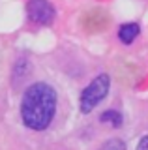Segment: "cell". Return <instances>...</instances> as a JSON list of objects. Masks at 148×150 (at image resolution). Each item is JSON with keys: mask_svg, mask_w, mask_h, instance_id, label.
Instances as JSON below:
<instances>
[{"mask_svg": "<svg viewBox=\"0 0 148 150\" xmlns=\"http://www.w3.org/2000/svg\"><path fill=\"white\" fill-rule=\"evenodd\" d=\"M109 86H111L109 75H105V73L98 75L81 94V111L90 112L99 101H103V98L107 96V92H109Z\"/></svg>", "mask_w": 148, "mask_h": 150, "instance_id": "2", "label": "cell"}, {"mask_svg": "<svg viewBox=\"0 0 148 150\" xmlns=\"http://www.w3.org/2000/svg\"><path fill=\"white\" fill-rule=\"evenodd\" d=\"M56 111V92L47 83H34L26 88L21 101V116L28 128L45 129Z\"/></svg>", "mask_w": 148, "mask_h": 150, "instance_id": "1", "label": "cell"}, {"mask_svg": "<svg viewBox=\"0 0 148 150\" xmlns=\"http://www.w3.org/2000/svg\"><path fill=\"white\" fill-rule=\"evenodd\" d=\"M30 21H34L36 25H51L54 21V6L49 0H28V6H26Z\"/></svg>", "mask_w": 148, "mask_h": 150, "instance_id": "3", "label": "cell"}, {"mask_svg": "<svg viewBox=\"0 0 148 150\" xmlns=\"http://www.w3.org/2000/svg\"><path fill=\"white\" fill-rule=\"evenodd\" d=\"M99 150H126V144H124L120 139H111V141H107V143H105Z\"/></svg>", "mask_w": 148, "mask_h": 150, "instance_id": "6", "label": "cell"}, {"mask_svg": "<svg viewBox=\"0 0 148 150\" xmlns=\"http://www.w3.org/2000/svg\"><path fill=\"white\" fill-rule=\"evenodd\" d=\"M139 32H141V28H139L137 23H126V25L120 26L118 38H120V41H122V43L128 45V43H131V41L139 36Z\"/></svg>", "mask_w": 148, "mask_h": 150, "instance_id": "4", "label": "cell"}, {"mask_svg": "<svg viewBox=\"0 0 148 150\" xmlns=\"http://www.w3.org/2000/svg\"><path fill=\"white\" fill-rule=\"evenodd\" d=\"M137 150H148V135H144L137 144Z\"/></svg>", "mask_w": 148, "mask_h": 150, "instance_id": "7", "label": "cell"}, {"mask_svg": "<svg viewBox=\"0 0 148 150\" xmlns=\"http://www.w3.org/2000/svg\"><path fill=\"white\" fill-rule=\"evenodd\" d=\"M101 122H107V124L114 126V128H120L122 126V115H120L118 111H105L103 115L99 116Z\"/></svg>", "mask_w": 148, "mask_h": 150, "instance_id": "5", "label": "cell"}]
</instances>
